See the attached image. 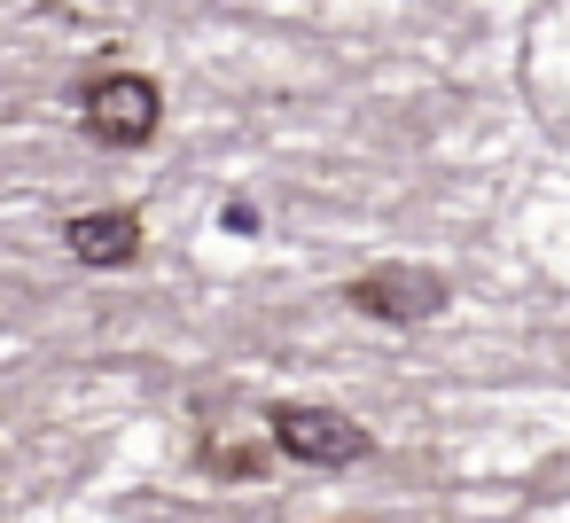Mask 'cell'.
I'll return each instance as SVG.
<instances>
[{
	"instance_id": "6da1fadb",
	"label": "cell",
	"mask_w": 570,
	"mask_h": 523,
	"mask_svg": "<svg viewBox=\"0 0 570 523\" xmlns=\"http://www.w3.org/2000/svg\"><path fill=\"white\" fill-rule=\"evenodd\" d=\"M79 126L102 149H149L165 126V87L149 71H95L79 87Z\"/></svg>"
},
{
	"instance_id": "7a4b0ae2",
	"label": "cell",
	"mask_w": 570,
	"mask_h": 523,
	"mask_svg": "<svg viewBox=\"0 0 570 523\" xmlns=\"http://www.w3.org/2000/svg\"><path fill=\"white\" fill-rule=\"evenodd\" d=\"M445 297H453V282H445L438 266H375V274H360V282L344 289V305H352L360 320H391V328L438 320Z\"/></svg>"
},
{
	"instance_id": "3957f363",
	"label": "cell",
	"mask_w": 570,
	"mask_h": 523,
	"mask_svg": "<svg viewBox=\"0 0 570 523\" xmlns=\"http://www.w3.org/2000/svg\"><path fill=\"white\" fill-rule=\"evenodd\" d=\"M274 445L297 468H360L375 453V437L336 406H274Z\"/></svg>"
},
{
	"instance_id": "277c9868",
	"label": "cell",
	"mask_w": 570,
	"mask_h": 523,
	"mask_svg": "<svg viewBox=\"0 0 570 523\" xmlns=\"http://www.w3.org/2000/svg\"><path fill=\"white\" fill-rule=\"evenodd\" d=\"M63 243H71V258H79V266L118 274V266H134V258H141V211H126V204H110V211H79V219L63 227Z\"/></svg>"
}]
</instances>
